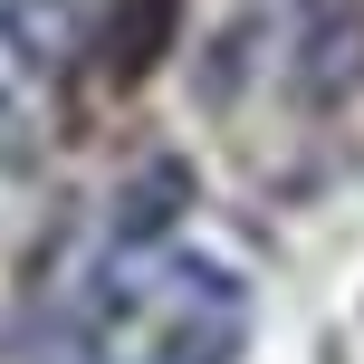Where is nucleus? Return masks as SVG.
Listing matches in <instances>:
<instances>
[{"instance_id": "nucleus-1", "label": "nucleus", "mask_w": 364, "mask_h": 364, "mask_svg": "<svg viewBox=\"0 0 364 364\" xmlns=\"http://www.w3.org/2000/svg\"><path fill=\"white\" fill-rule=\"evenodd\" d=\"M173 201H192V173H182V164H154V173L125 192V220H115V240H154V230L173 220Z\"/></svg>"}]
</instances>
